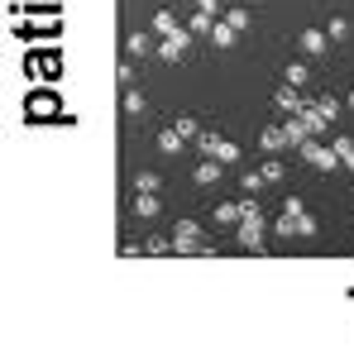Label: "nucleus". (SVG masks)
<instances>
[{
  "label": "nucleus",
  "mask_w": 354,
  "mask_h": 349,
  "mask_svg": "<svg viewBox=\"0 0 354 349\" xmlns=\"http://www.w3.org/2000/svg\"><path fill=\"white\" fill-rule=\"evenodd\" d=\"M297 48H301L306 58H326V48H330V34H326V29H301V34H297Z\"/></svg>",
  "instance_id": "obj_7"
},
{
  "label": "nucleus",
  "mask_w": 354,
  "mask_h": 349,
  "mask_svg": "<svg viewBox=\"0 0 354 349\" xmlns=\"http://www.w3.org/2000/svg\"><path fill=\"white\" fill-rule=\"evenodd\" d=\"M259 173L268 177V182H283V177H288V168H283V163H278V158H268V163H263V168H259Z\"/></svg>",
  "instance_id": "obj_23"
},
{
  "label": "nucleus",
  "mask_w": 354,
  "mask_h": 349,
  "mask_svg": "<svg viewBox=\"0 0 354 349\" xmlns=\"http://www.w3.org/2000/svg\"><path fill=\"white\" fill-rule=\"evenodd\" d=\"M283 211H288V216H301L306 206H301V196H288V201H283Z\"/></svg>",
  "instance_id": "obj_29"
},
{
  "label": "nucleus",
  "mask_w": 354,
  "mask_h": 349,
  "mask_svg": "<svg viewBox=\"0 0 354 349\" xmlns=\"http://www.w3.org/2000/svg\"><path fill=\"white\" fill-rule=\"evenodd\" d=\"M182 144H187V134H182L177 124H168V129H158V149H163V153H182Z\"/></svg>",
  "instance_id": "obj_13"
},
{
  "label": "nucleus",
  "mask_w": 354,
  "mask_h": 349,
  "mask_svg": "<svg viewBox=\"0 0 354 349\" xmlns=\"http://www.w3.org/2000/svg\"><path fill=\"white\" fill-rule=\"evenodd\" d=\"M326 34H330V39H345V34H350V19H326Z\"/></svg>",
  "instance_id": "obj_27"
},
{
  "label": "nucleus",
  "mask_w": 354,
  "mask_h": 349,
  "mask_svg": "<svg viewBox=\"0 0 354 349\" xmlns=\"http://www.w3.org/2000/svg\"><path fill=\"white\" fill-rule=\"evenodd\" d=\"M24 67H29V77H44V82H58V77H62L58 48H34V53L24 58Z\"/></svg>",
  "instance_id": "obj_1"
},
{
  "label": "nucleus",
  "mask_w": 354,
  "mask_h": 349,
  "mask_svg": "<svg viewBox=\"0 0 354 349\" xmlns=\"http://www.w3.org/2000/svg\"><path fill=\"white\" fill-rule=\"evenodd\" d=\"M177 29H182V24H177L173 10H158V15H153V34H158V39H168V34H177Z\"/></svg>",
  "instance_id": "obj_15"
},
{
  "label": "nucleus",
  "mask_w": 354,
  "mask_h": 349,
  "mask_svg": "<svg viewBox=\"0 0 354 349\" xmlns=\"http://www.w3.org/2000/svg\"><path fill=\"white\" fill-rule=\"evenodd\" d=\"M120 106H124V115H144V96L129 91V86H124V101H120Z\"/></svg>",
  "instance_id": "obj_21"
},
{
  "label": "nucleus",
  "mask_w": 354,
  "mask_h": 349,
  "mask_svg": "<svg viewBox=\"0 0 354 349\" xmlns=\"http://www.w3.org/2000/svg\"><path fill=\"white\" fill-rule=\"evenodd\" d=\"M163 206H158V191H134V216H144V220H153Z\"/></svg>",
  "instance_id": "obj_12"
},
{
  "label": "nucleus",
  "mask_w": 354,
  "mask_h": 349,
  "mask_svg": "<svg viewBox=\"0 0 354 349\" xmlns=\"http://www.w3.org/2000/svg\"><path fill=\"white\" fill-rule=\"evenodd\" d=\"M48 115H58V96H53V91H34V96L24 101V120L39 124V120H48Z\"/></svg>",
  "instance_id": "obj_5"
},
{
  "label": "nucleus",
  "mask_w": 354,
  "mask_h": 349,
  "mask_svg": "<svg viewBox=\"0 0 354 349\" xmlns=\"http://www.w3.org/2000/svg\"><path fill=\"white\" fill-rule=\"evenodd\" d=\"M235 39H239V29H230L225 19H216V29H211V44H216V48H235Z\"/></svg>",
  "instance_id": "obj_14"
},
{
  "label": "nucleus",
  "mask_w": 354,
  "mask_h": 349,
  "mask_svg": "<svg viewBox=\"0 0 354 349\" xmlns=\"http://www.w3.org/2000/svg\"><path fill=\"white\" fill-rule=\"evenodd\" d=\"M149 48H153V39H149V34H129V53H134V58H139V53H149Z\"/></svg>",
  "instance_id": "obj_24"
},
{
  "label": "nucleus",
  "mask_w": 354,
  "mask_h": 349,
  "mask_svg": "<svg viewBox=\"0 0 354 349\" xmlns=\"http://www.w3.org/2000/svg\"><path fill=\"white\" fill-rule=\"evenodd\" d=\"M173 244H177V254H211V244L201 239V225L196 220H182L173 230Z\"/></svg>",
  "instance_id": "obj_2"
},
{
  "label": "nucleus",
  "mask_w": 354,
  "mask_h": 349,
  "mask_svg": "<svg viewBox=\"0 0 354 349\" xmlns=\"http://www.w3.org/2000/svg\"><path fill=\"white\" fill-rule=\"evenodd\" d=\"M330 144H335V153H340V163H345V168L354 173V139H350V134H335Z\"/></svg>",
  "instance_id": "obj_16"
},
{
  "label": "nucleus",
  "mask_w": 354,
  "mask_h": 349,
  "mask_svg": "<svg viewBox=\"0 0 354 349\" xmlns=\"http://www.w3.org/2000/svg\"><path fill=\"white\" fill-rule=\"evenodd\" d=\"M301 158H306V163H316V168H326V173L345 168V163H340V153H335V144H316V139H306V144H301Z\"/></svg>",
  "instance_id": "obj_4"
},
{
  "label": "nucleus",
  "mask_w": 354,
  "mask_h": 349,
  "mask_svg": "<svg viewBox=\"0 0 354 349\" xmlns=\"http://www.w3.org/2000/svg\"><path fill=\"white\" fill-rule=\"evenodd\" d=\"M173 124H177V129H182V134H187V139H196V134H201V124H196V120H192V115H177Z\"/></svg>",
  "instance_id": "obj_25"
},
{
  "label": "nucleus",
  "mask_w": 354,
  "mask_h": 349,
  "mask_svg": "<svg viewBox=\"0 0 354 349\" xmlns=\"http://www.w3.org/2000/svg\"><path fill=\"white\" fill-rule=\"evenodd\" d=\"M263 182H268L263 173H239V187H244V196H254V191H259Z\"/></svg>",
  "instance_id": "obj_22"
},
{
  "label": "nucleus",
  "mask_w": 354,
  "mask_h": 349,
  "mask_svg": "<svg viewBox=\"0 0 354 349\" xmlns=\"http://www.w3.org/2000/svg\"><path fill=\"white\" fill-rule=\"evenodd\" d=\"M134 191H158V173L153 168H139L134 173Z\"/></svg>",
  "instance_id": "obj_19"
},
{
  "label": "nucleus",
  "mask_w": 354,
  "mask_h": 349,
  "mask_svg": "<svg viewBox=\"0 0 354 349\" xmlns=\"http://www.w3.org/2000/svg\"><path fill=\"white\" fill-rule=\"evenodd\" d=\"M196 10H206V15H216V19L225 15V5H221V0H196Z\"/></svg>",
  "instance_id": "obj_28"
},
{
  "label": "nucleus",
  "mask_w": 354,
  "mask_h": 349,
  "mask_svg": "<svg viewBox=\"0 0 354 349\" xmlns=\"http://www.w3.org/2000/svg\"><path fill=\"white\" fill-rule=\"evenodd\" d=\"M221 19H225V24H230V29H239V34H244V29H249V10H244V5H230V10H225V15H221Z\"/></svg>",
  "instance_id": "obj_18"
},
{
  "label": "nucleus",
  "mask_w": 354,
  "mask_h": 349,
  "mask_svg": "<svg viewBox=\"0 0 354 349\" xmlns=\"http://www.w3.org/2000/svg\"><path fill=\"white\" fill-rule=\"evenodd\" d=\"M311 106H316V115L326 120V124H330V120L340 115V101H330V96H321V101H311Z\"/></svg>",
  "instance_id": "obj_20"
},
{
  "label": "nucleus",
  "mask_w": 354,
  "mask_h": 349,
  "mask_svg": "<svg viewBox=\"0 0 354 349\" xmlns=\"http://www.w3.org/2000/svg\"><path fill=\"white\" fill-rule=\"evenodd\" d=\"M187 48H192V29H177V34H168V39L158 44V58L163 62H182Z\"/></svg>",
  "instance_id": "obj_6"
},
{
  "label": "nucleus",
  "mask_w": 354,
  "mask_h": 349,
  "mask_svg": "<svg viewBox=\"0 0 354 349\" xmlns=\"http://www.w3.org/2000/svg\"><path fill=\"white\" fill-rule=\"evenodd\" d=\"M244 211H249V201H221L211 216H216L221 225H239V220H244Z\"/></svg>",
  "instance_id": "obj_11"
},
{
  "label": "nucleus",
  "mask_w": 354,
  "mask_h": 349,
  "mask_svg": "<svg viewBox=\"0 0 354 349\" xmlns=\"http://www.w3.org/2000/svg\"><path fill=\"white\" fill-rule=\"evenodd\" d=\"M288 82L292 86H306V62H288Z\"/></svg>",
  "instance_id": "obj_26"
},
{
  "label": "nucleus",
  "mask_w": 354,
  "mask_h": 349,
  "mask_svg": "<svg viewBox=\"0 0 354 349\" xmlns=\"http://www.w3.org/2000/svg\"><path fill=\"white\" fill-rule=\"evenodd\" d=\"M345 106H350V111H354V86H350V96H345Z\"/></svg>",
  "instance_id": "obj_30"
},
{
  "label": "nucleus",
  "mask_w": 354,
  "mask_h": 349,
  "mask_svg": "<svg viewBox=\"0 0 354 349\" xmlns=\"http://www.w3.org/2000/svg\"><path fill=\"white\" fill-rule=\"evenodd\" d=\"M144 254H177L173 234H153V239H144Z\"/></svg>",
  "instance_id": "obj_17"
},
{
  "label": "nucleus",
  "mask_w": 354,
  "mask_h": 349,
  "mask_svg": "<svg viewBox=\"0 0 354 349\" xmlns=\"http://www.w3.org/2000/svg\"><path fill=\"white\" fill-rule=\"evenodd\" d=\"M239 244H244V249H259V244H263V211L254 206V196H249V211H244V220H239Z\"/></svg>",
  "instance_id": "obj_3"
},
{
  "label": "nucleus",
  "mask_w": 354,
  "mask_h": 349,
  "mask_svg": "<svg viewBox=\"0 0 354 349\" xmlns=\"http://www.w3.org/2000/svg\"><path fill=\"white\" fill-rule=\"evenodd\" d=\"M259 144H263L268 153H278V149H288V144H297V139H292V129H288V124H263Z\"/></svg>",
  "instance_id": "obj_9"
},
{
  "label": "nucleus",
  "mask_w": 354,
  "mask_h": 349,
  "mask_svg": "<svg viewBox=\"0 0 354 349\" xmlns=\"http://www.w3.org/2000/svg\"><path fill=\"white\" fill-rule=\"evenodd\" d=\"M221 177H225V163H221V158H206V163H196L192 182H196V187H216Z\"/></svg>",
  "instance_id": "obj_10"
},
{
  "label": "nucleus",
  "mask_w": 354,
  "mask_h": 349,
  "mask_svg": "<svg viewBox=\"0 0 354 349\" xmlns=\"http://www.w3.org/2000/svg\"><path fill=\"white\" fill-rule=\"evenodd\" d=\"M273 106H278L283 115H301V111H306V101L297 96V86H292V82H283V86L273 91Z\"/></svg>",
  "instance_id": "obj_8"
}]
</instances>
